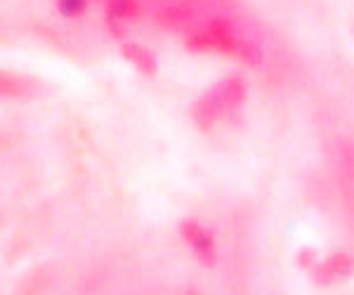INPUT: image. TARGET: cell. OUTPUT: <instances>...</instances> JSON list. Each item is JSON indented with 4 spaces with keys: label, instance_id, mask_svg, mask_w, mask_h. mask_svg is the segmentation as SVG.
<instances>
[{
    "label": "cell",
    "instance_id": "cell-3",
    "mask_svg": "<svg viewBox=\"0 0 354 295\" xmlns=\"http://www.w3.org/2000/svg\"><path fill=\"white\" fill-rule=\"evenodd\" d=\"M185 234H187V239L196 246V251L201 255H213V241H210V234H205L196 222H187Z\"/></svg>",
    "mask_w": 354,
    "mask_h": 295
},
{
    "label": "cell",
    "instance_id": "cell-5",
    "mask_svg": "<svg viewBox=\"0 0 354 295\" xmlns=\"http://www.w3.org/2000/svg\"><path fill=\"white\" fill-rule=\"evenodd\" d=\"M109 15L113 19H125V17L137 15L135 0H109Z\"/></svg>",
    "mask_w": 354,
    "mask_h": 295
},
{
    "label": "cell",
    "instance_id": "cell-1",
    "mask_svg": "<svg viewBox=\"0 0 354 295\" xmlns=\"http://www.w3.org/2000/svg\"><path fill=\"white\" fill-rule=\"evenodd\" d=\"M243 102V83L239 78H230L222 85H218L215 90H210L205 97L198 102L196 106V121L203 128H208L220 113H225L227 109H234Z\"/></svg>",
    "mask_w": 354,
    "mask_h": 295
},
{
    "label": "cell",
    "instance_id": "cell-6",
    "mask_svg": "<svg viewBox=\"0 0 354 295\" xmlns=\"http://www.w3.org/2000/svg\"><path fill=\"white\" fill-rule=\"evenodd\" d=\"M88 0H59V12L64 17H78L83 15Z\"/></svg>",
    "mask_w": 354,
    "mask_h": 295
},
{
    "label": "cell",
    "instance_id": "cell-4",
    "mask_svg": "<svg viewBox=\"0 0 354 295\" xmlns=\"http://www.w3.org/2000/svg\"><path fill=\"white\" fill-rule=\"evenodd\" d=\"M125 57H128V59H133L142 71H147V73L156 71V59L151 57L149 50L140 48V45H128V48H125Z\"/></svg>",
    "mask_w": 354,
    "mask_h": 295
},
{
    "label": "cell",
    "instance_id": "cell-2",
    "mask_svg": "<svg viewBox=\"0 0 354 295\" xmlns=\"http://www.w3.org/2000/svg\"><path fill=\"white\" fill-rule=\"evenodd\" d=\"M354 272V260L347 258V255H330L324 265L317 267V281L322 283H335L347 279Z\"/></svg>",
    "mask_w": 354,
    "mask_h": 295
}]
</instances>
